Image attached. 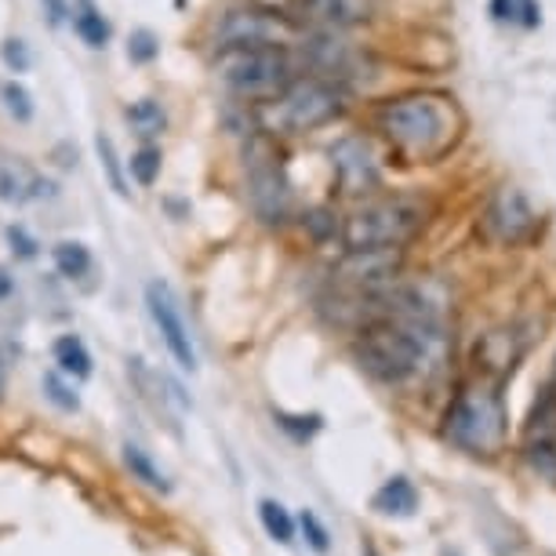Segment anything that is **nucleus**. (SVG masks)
I'll return each mask as SVG.
<instances>
[{
	"label": "nucleus",
	"instance_id": "1",
	"mask_svg": "<svg viewBox=\"0 0 556 556\" xmlns=\"http://www.w3.org/2000/svg\"><path fill=\"white\" fill-rule=\"evenodd\" d=\"M379 131L407 161L433 164L462 135V113L444 91H407L379 110Z\"/></svg>",
	"mask_w": 556,
	"mask_h": 556
},
{
	"label": "nucleus",
	"instance_id": "2",
	"mask_svg": "<svg viewBox=\"0 0 556 556\" xmlns=\"http://www.w3.org/2000/svg\"><path fill=\"white\" fill-rule=\"evenodd\" d=\"M345 99L334 80L295 77L277 96L258 102V128L266 135H309L342 117Z\"/></svg>",
	"mask_w": 556,
	"mask_h": 556
},
{
	"label": "nucleus",
	"instance_id": "3",
	"mask_svg": "<svg viewBox=\"0 0 556 556\" xmlns=\"http://www.w3.org/2000/svg\"><path fill=\"white\" fill-rule=\"evenodd\" d=\"M447 440L469 455H495L506 444L509 433V415H506V396H502V379L484 375L480 382L466 386L455 404L447 407Z\"/></svg>",
	"mask_w": 556,
	"mask_h": 556
},
{
	"label": "nucleus",
	"instance_id": "4",
	"mask_svg": "<svg viewBox=\"0 0 556 556\" xmlns=\"http://www.w3.org/2000/svg\"><path fill=\"white\" fill-rule=\"evenodd\" d=\"M215 77L240 99L266 102L295 80V59L285 45H223L215 55Z\"/></svg>",
	"mask_w": 556,
	"mask_h": 556
},
{
	"label": "nucleus",
	"instance_id": "5",
	"mask_svg": "<svg viewBox=\"0 0 556 556\" xmlns=\"http://www.w3.org/2000/svg\"><path fill=\"white\" fill-rule=\"evenodd\" d=\"M426 223V207L415 197H371L356 212L345 215L342 244L345 251L404 248Z\"/></svg>",
	"mask_w": 556,
	"mask_h": 556
},
{
	"label": "nucleus",
	"instance_id": "6",
	"mask_svg": "<svg viewBox=\"0 0 556 556\" xmlns=\"http://www.w3.org/2000/svg\"><path fill=\"white\" fill-rule=\"evenodd\" d=\"M244 175H248V197L251 207L266 218V223H285L291 215V182L285 172V156H280L273 135L258 131L244 150Z\"/></svg>",
	"mask_w": 556,
	"mask_h": 556
},
{
	"label": "nucleus",
	"instance_id": "7",
	"mask_svg": "<svg viewBox=\"0 0 556 556\" xmlns=\"http://www.w3.org/2000/svg\"><path fill=\"white\" fill-rule=\"evenodd\" d=\"M146 309H150V320H153V328L161 331V342L167 345L172 361L182 367V371H197V345H193L190 324L182 317V306H178L172 285L150 280V285H146Z\"/></svg>",
	"mask_w": 556,
	"mask_h": 556
},
{
	"label": "nucleus",
	"instance_id": "8",
	"mask_svg": "<svg viewBox=\"0 0 556 556\" xmlns=\"http://www.w3.org/2000/svg\"><path fill=\"white\" fill-rule=\"evenodd\" d=\"M299 34V26L288 15L266 12V8H240L229 12L218 26V48L223 45H291V37Z\"/></svg>",
	"mask_w": 556,
	"mask_h": 556
},
{
	"label": "nucleus",
	"instance_id": "9",
	"mask_svg": "<svg viewBox=\"0 0 556 556\" xmlns=\"http://www.w3.org/2000/svg\"><path fill=\"white\" fill-rule=\"evenodd\" d=\"M331 172L345 197H367L379 190V182H382V172H379V161H375L371 146L364 139H353V135L331 146Z\"/></svg>",
	"mask_w": 556,
	"mask_h": 556
},
{
	"label": "nucleus",
	"instance_id": "10",
	"mask_svg": "<svg viewBox=\"0 0 556 556\" xmlns=\"http://www.w3.org/2000/svg\"><path fill=\"white\" fill-rule=\"evenodd\" d=\"M371 12V0H299L291 23L299 29H313V34H342V29L364 26Z\"/></svg>",
	"mask_w": 556,
	"mask_h": 556
},
{
	"label": "nucleus",
	"instance_id": "11",
	"mask_svg": "<svg viewBox=\"0 0 556 556\" xmlns=\"http://www.w3.org/2000/svg\"><path fill=\"white\" fill-rule=\"evenodd\" d=\"M45 190H51V186L45 182V175H40L29 161H23V156H8V161H0V201L4 204L18 207V204L40 201Z\"/></svg>",
	"mask_w": 556,
	"mask_h": 556
},
{
	"label": "nucleus",
	"instance_id": "12",
	"mask_svg": "<svg viewBox=\"0 0 556 556\" xmlns=\"http://www.w3.org/2000/svg\"><path fill=\"white\" fill-rule=\"evenodd\" d=\"M488 223H491V229H495L498 240L517 244V240H523L534 229V215H531L528 201H523L517 190H502L495 197V204H491Z\"/></svg>",
	"mask_w": 556,
	"mask_h": 556
},
{
	"label": "nucleus",
	"instance_id": "13",
	"mask_svg": "<svg viewBox=\"0 0 556 556\" xmlns=\"http://www.w3.org/2000/svg\"><path fill=\"white\" fill-rule=\"evenodd\" d=\"M371 509L382 517H415L418 513V491L407 477H390L371 495Z\"/></svg>",
	"mask_w": 556,
	"mask_h": 556
},
{
	"label": "nucleus",
	"instance_id": "14",
	"mask_svg": "<svg viewBox=\"0 0 556 556\" xmlns=\"http://www.w3.org/2000/svg\"><path fill=\"white\" fill-rule=\"evenodd\" d=\"M51 361L59 364V371L66 375V379H88L91 371H96V361H91L88 345L77 334H59L55 345H51Z\"/></svg>",
	"mask_w": 556,
	"mask_h": 556
},
{
	"label": "nucleus",
	"instance_id": "15",
	"mask_svg": "<svg viewBox=\"0 0 556 556\" xmlns=\"http://www.w3.org/2000/svg\"><path fill=\"white\" fill-rule=\"evenodd\" d=\"M51 262H55L59 277H66V280H84L91 269H96L91 248L80 244V240H59V244L51 248Z\"/></svg>",
	"mask_w": 556,
	"mask_h": 556
},
{
	"label": "nucleus",
	"instance_id": "16",
	"mask_svg": "<svg viewBox=\"0 0 556 556\" xmlns=\"http://www.w3.org/2000/svg\"><path fill=\"white\" fill-rule=\"evenodd\" d=\"M124 117H128L131 124V131L139 135V139H156V135H164L167 128V113L164 106L156 99H139V102H131L128 110H124Z\"/></svg>",
	"mask_w": 556,
	"mask_h": 556
},
{
	"label": "nucleus",
	"instance_id": "17",
	"mask_svg": "<svg viewBox=\"0 0 556 556\" xmlns=\"http://www.w3.org/2000/svg\"><path fill=\"white\" fill-rule=\"evenodd\" d=\"M124 466L131 469V477L135 480H142L146 488H153V491H172V484H167V477H164V469L156 466V462L146 455V451L139 444H124Z\"/></svg>",
	"mask_w": 556,
	"mask_h": 556
},
{
	"label": "nucleus",
	"instance_id": "18",
	"mask_svg": "<svg viewBox=\"0 0 556 556\" xmlns=\"http://www.w3.org/2000/svg\"><path fill=\"white\" fill-rule=\"evenodd\" d=\"M258 520H262V528H266V534L273 542H280V545H288L291 539H295V517L280 506L277 498H262L258 502Z\"/></svg>",
	"mask_w": 556,
	"mask_h": 556
},
{
	"label": "nucleus",
	"instance_id": "19",
	"mask_svg": "<svg viewBox=\"0 0 556 556\" xmlns=\"http://www.w3.org/2000/svg\"><path fill=\"white\" fill-rule=\"evenodd\" d=\"M73 29H77V37L84 40L88 48H106L110 45V23H106V15L99 12V8H91V4H84L77 18H73Z\"/></svg>",
	"mask_w": 556,
	"mask_h": 556
},
{
	"label": "nucleus",
	"instance_id": "20",
	"mask_svg": "<svg viewBox=\"0 0 556 556\" xmlns=\"http://www.w3.org/2000/svg\"><path fill=\"white\" fill-rule=\"evenodd\" d=\"M161 167H164L161 146H153V142H142L128 161V172L139 186H153L156 178H161Z\"/></svg>",
	"mask_w": 556,
	"mask_h": 556
},
{
	"label": "nucleus",
	"instance_id": "21",
	"mask_svg": "<svg viewBox=\"0 0 556 556\" xmlns=\"http://www.w3.org/2000/svg\"><path fill=\"white\" fill-rule=\"evenodd\" d=\"M0 102H4V113H8V117L18 121V124L34 121V113H37V106H34V96H29V91H26V84H18L15 77L0 84Z\"/></svg>",
	"mask_w": 556,
	"mask_h": 556
},
{
	"label": "nucleus",
	"instance_id": "22",
	"mask_svg": "<svg viewBox=\"0 0 556 556\" xmlns=\"http://www.w3.org/2000/svg\"><path fill=\"white\" fill-rule=\"evenodd\" d=\"M96 153H99L102 172H106V182L113 186V193L128 197V175H124V164H121L117 146H113L110 135H99V139H96Z\"/></svg>",
	"mask_w": 556,
	"mask_h": 556
},
{
	"label": "nucleus",
	"instance_id": "23",
	"mask_svg": "<svg viewBox=\"0 0 556 556\" xmlns=\"http://www.w3.org/2000/svg\"><path fill=\"white\" fill-rule=\"evenodd\" d=\"M491 15L513 26H539V4L534 0H491Z\"/></svg>",
	"mask_w": 556,
	"mask_h": 556
},
{
	"label": "nucleus",
	"instance_id": "24",
	"mask_svg": "<svg viewBox=\"0 0 556 556\" xmlns=\"http://www.w3.org/2000/svg\"><path fill=\"white\" fill-rule=\"evenodd\" d=\"M273 418H277V426L285 429V433L295 440V444H306V440H313L320 433L324 418L320 415H288V412H273Z\"/></svg>",
	"mask_w": 556,
	"mask_h": 556
},
{
	"label": "nucleus",
	"instance_id": "25",
	"mask_svg": "<svg viewBox=\"0 0 556 556\" xmlns=\"http://www.w3.org/2000/svg\"><path fill=\"white\" fill-rule=\"evenodd\" d=\"M40 390H45L48 401L62 407V412H77L80 407V396L73 393V386H66V375L62 371H48L45 379H40Z\"/></svg>",
	"mask_w": 556,
	"mask_h": 556
},
{
	"label": "nucleus",
	"instance_id": "26",
	"mask_svg": "<svg viewBox=\"0 0 556 556\" xmlns=\"http://www.w3.org/2000/svg\"><path fill=\"white\" fill-rule=\"evenodd\" d=\"M161 55V37L153 34V29H135L128 37V59L135 66H146V62H153Z\"/></svg>",
	"mask_w": 556,
	"mask_h": 556
},
{
	"label": "nucleus",
	"instance_id": "27",
	"mask_svg": "<svg viewBox=\"0 0 556 556\" xmlns=\"http://www.w3.org/2000/svg\"><path fill=\"white\" fill-rule=\"evenodd\" d=\"M0 59H4L8 73H26L29 70V45L23 37H8L4 45H0Z\"/></svg>",
	"mask_w": 556,
	"mask_h": 556
},
{
	"label": "nucleus",
	"instance_id": "28",
	"mask_svg": "<svg viewBox=\"0 0 556 556\" xmlns=\"http://www.w3.org/2000/svg\"><path fill=\"white\" fill-rule=\"evenodd\" d=\"M299 528H302V534H306V542L313 545V549L317 553H328L331 549V534H328V528H324V523L317 520V513H302L299 517Z\"/></svg>",
	"mask_w": 556,
	"mask_h": 556
},
{
	"label": "nucleus",
	"instance_id": "29",
	"mask_svg": "<svg viewBox=\"0 0 556 556\" xmlns=\"http://www.w3.org/2000/svg\"><path fill=\"white\" fill-rule=\"evenodd\" d=\"M8 244H12V251H15V258H37V240H34V233H29L26 226H8Z\"/></svg>",
	"mask_w": 556,
	"mask_h": 556
},
{
	"label": "nucleus",
	"instance_id": "30",
	"mask_svg": "<svg viewBox=\"0 0 556 556\" xmlns=\"http://www.w3.org/2000/svg\"><path fill=\"white\" fill-rule=\"evenodd\" d=\"M40 8H45V15H48L51 26H62V23H66V15H70L66 0H40Z\"/></svg>",
	"mask_w": 556,
	"mask_h": 556
},
{
	"label": "nucleus",
	"instance_id": "31",
	"mask_svg": "<svg viewBox=\"0 0 556 556\" xmlns=\"http://www.w3.org/2000/svg\"><path fill=\"white\" fill-rule=\"evenodd\" d=\"M255 8H266V12H277V15H288L291 18V12H295V4L299 0H251Z\"/></svg>",
	"mask_w": 556,
	"mask_h": 556
},
{
	"label": "nucleus",
	"instance_id": "32",
	"mask_svg": "<svg viewBox=\"0 0 556 556\" xmlns=\"http://www.w3.org/2000/svg\"><path fill=\"white\" fill-rule=\"evenodd\" d=\"M12 291H15V277L4 266H0V302L12 299Z\"/></svg>",
	"mask_w": 556,
	"mask_h": 556
},
{
	"label": "nucleus",
	"instance_id": "33",
	"mask_svg": "<svg viewBox=\"0 0 556 556\" xmlns=\"http://www.w3.org/2000/svg\"><path fill=\"white\" fill-rule=\"evenodd\" d=\"M367 556H379V553H375V549H371V545H367Z\"/></svg>",
	"mask_w": 556,
	"mask_h": 556
}]
</instances>
